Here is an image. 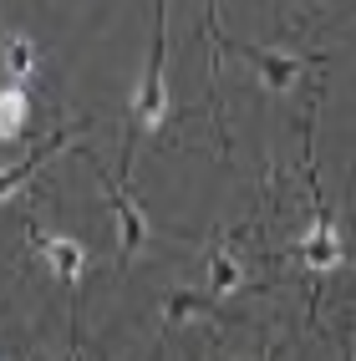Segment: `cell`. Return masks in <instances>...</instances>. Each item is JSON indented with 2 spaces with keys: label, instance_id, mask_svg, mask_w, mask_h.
<instances>
[{
  "label": "cell",
  "instance_id": "6",
  "mask_svg": "<svg viewBox=\"0 0 356 361\" xmlns=\"http://www.w3.org/2000/svg\"><path fill=\"white\" fill-rule=\"evenodd\" d=\"M31 123V92L20 82H6L0 87V142H16Z\"/></svg>",
  "mask_w": 356,
  "mask_h": 361
},
{
  "label": "cell",
  "instance_id": "8",
  "mask_svg": "<svg viewBox=\"0 0 356 361\" xmlns=\"http://www.w3.org/2000/svg\"><path fill=\"white\" fill-rule=\"evenodd\" d=\"M300 259L311 264V270H331V264H341V239L331 234L326 214H316V229L300 239Z\"/></svg>",
  "mask_w": 356,
  "mask_h": 361
},
{
  "label": "cell",
  "instance_id": "1",
  "mask_svg": "<svg viewBox=\"0 0 356 361\" xmlns=\"http://www.w3.org/2000/svg\"><path fill=\"white\" fill-rule=\"evenodd\" d=\"M158 16V31H153V51H148V71H142V87H137V97H133V123L142 133H158L163 128V117H168V87H163V16L168 11H153Z\"/></svg>",
  "mask_w": 356,
  "mask_h": 361
},
{
  "label": "cell",
  "instance_id": "5",
  "mask_svg": "<svg viewBox=\"0 0 356 361\" xmlns=\"http://www.w3.org/2000/svg\"><path fill=\"white\" fill-rule=\"evenodd\" d=\"M71 137H77V128H56L51 137H41V142H36V148H31V153H20V158H16L11 168H0V199H11V194H16V188H20V183H26V178L36 173V168H41L46 158H51V153H61V148H66V142H71Z\"/></svg>",
  "mask_w": 356,
  "mask_h": 361
},
{
  "label": "cell",
  "instance_id": "2",
  "mask_svg": "<svg viewBox=\"0 0 356 361\" xmlns=\"http://www.w3.org/2000/svg\"><path fill=\"white\" fill-rule=\"evenodd\" d=\"M234 51L254 61L259 82H265L270 92H290V87L300 82V71L316 61V56H300V51H280V46H245V41L234 46Z\"/></svg>",
  "mask_w": 356,
  "mask_h": 361
},
{
  "label": "cell",
  "instance_id": "3",
  "mask_svg": "<svg viewBox=\"0 0 356 361\" xmlns=\"http://www.w3.org/2000/svg\"><path fill=\"white\" fill-rule=\"evenodd\" d=\"M26 234H31V245L41 250V259L51 264L56 280L71 285V280L87 270V245H82V239H71V234H46L41 224H26Z\"/></svg>",
  "mask_w": 356,
  "mask_h": 361
},
{
  "label": "cell",
  "instance_id": "10",
  "mask_svg": "<svg viewBox=\"0 0 356 361\" xmlns=\"http://www.w3.org/2000/svg\"><path fill=\"white\" fill-rule=\"evenodd\" d=\"M245 275H240V264H234L224 250L209 259V285H214V295H224V290H234V285H240Z\"/></svg>",
  "mask_w": 356,
  "mask_h": 361
},
{
  "label": "cell",
  "instance_id": "7",
  "mask_svg": "<svg viewBox=\"0 0 356 361\" xmlns=\"http://www.w3.org/2000/svg\"><path fill=\"white\" fill-rule=\"evenodd\" d=\"M0 66L11 71V82L26 87V77H36V66H41V51H36V41L26 31H11L6 41H0Z\"/></svg>",
  "mask_w": 356,
  "mask_h": 361
},
{
  "label": "cell",
  "instance_id": "9",
  "mask_svg": "<svg viewBox=\"0 0 356 361\" xmlns=\"http://www.w3.org/2000/svg\"><path fill=\"white\" fill-rule=\"evenodd\" d=\"M163 316L168 321H194V316H219V305H214V295H204V290H173L163 300Z\"/></svg>",
  "mask_w": 356,
  "mask_h": 361
},
{
  "label": "cell",
  "instance_id": "4",
  "mask_svg": "<svg viewBox=\"0 0 356 361\" xmlns=\"http://www.w3.org/2000/svg\"><path fill=\"white\" fill-rule=\"evenodd\" d=\"M97 178L107 183V204H112V214H117V245H123V259H133V255L142 250V239H148V214H142V209L128 199V188L117 183V178H107L102 168H97Z\"/></svg>",
  "mask_w": 356,
  "mask_h": 361
}]
</instances>
